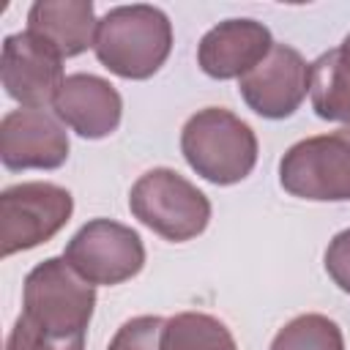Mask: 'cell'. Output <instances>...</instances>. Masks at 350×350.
Returning a JSON list of instances; mask_svg holds the SVG:
<instances>
[{
    "instance_id": "obj_13",
    "label": "cell",
    "mask_w": 350,
    "mask_h": 350,
    "mask_svg": "<svg viewBox=\"0 0 350 350\" xmlns=\"http://www.w3.org/2000/svg\"><path fill=\"white\" fill-rule=\"evenodd\" d=\"M96 27L98 19L90 0H38L27 11V30L44 38L63 60L93 46Z\"/></svg>"
},
{
    "instance_id": "obj_8",
    "label": "cell",
    "mask_w": 350,
    "mask_h": 350,
    "mask_svg": "<svg viewBox=\"0 0 350 350\" xmlns=\"http://www.w3.org/2000/svg\"><path fill=\"white\" fill-rule=\"evenodd\" d=\"M312 85V63L287 44H273L271 52L238 79V93L246 107L268 120L290 118L306 98Z\"/></svg>"
},
{
    "instance_id": "obj_14",
    "label": "cell",
    "mask_w": 350,
    "mask_h": 350,
    "mask_svg": "<svg viewBox=\"0 0 350 350\" xmlns=\"http://www.w3.org/2000/svg\"><path fill=\"white\" fill-rule=\"evenodd\" d=\"M161 350H238L230 328L205 312H180L164 320Z\"/></svg>"
},
{
    "instance_id": "obj_17",
    "label": "cell",
    "mask_w": 350,
    "mask_h": 350,
    "mask_svg": "<svg viewBox=\"0 0 350 350\" xmlns=\"http://www.w3.org/2000/svg\"><path fill=\"white\" fill-rule=\"evenodd\" d=\"M161 328H164V320L156 314L131 317L118 328V334L112 336L107 350H161L159 347Z\"/></svg>"
},
{
    "instance_id": "obj_20",
    "label": "cell",
    "mask_w": 350,
    "mask_h": 350,
    "mask_svg": "<svg viewBox=\"0 0 350 350\" xmlns=\"http://www.w3.org/2000/svg\"><path fill=\"white\" fill-rule=\"evenodd\" d=\"M334 55H336V63L342 66V71L347 74V79H350V33L345 36V41L334 49Z\"/></svg>"
},
{
    "instance_id": "obj_4",
    "label": "cell",
    "mask_w": 350,
    "mask_h": 350,
    "mask_svg": "<svg viewBox=\"0 0 350 350\" xmlns=\"http://www.w3.org/2000/svg\"><path fill=\"white\" fill-rule=\"evenodd\" d=\"M129 208L134 219L172 243L197 238L211 221V200L170 167L139 175L131 186Z\"/></svg>"
},
{
    "instance_id": "obj_16",
    "label": "cell",
    "mask_w": 350,
    "mask_h": 350,
    "mask_svg": "<svg viewBox=\"0 0 350 350\" xmlns=\"http://www.w3.org/2000/svg\"><path fill=\"white\" fill-rule=\"evenodd\" d=\"M271 350H345V336L331 317L309 312L279 328Z\"/></svg>"
},
{
    "instance_id": "obj_10",
    "label": "cell",
    "mask_w": 350,
    "mask_h": 350,
    "mask_svg": "<svg viewBox=\"0 0 350 350\" xmlns=\"http://www.w3.org/2000/svg\"><path fill=\"white\" fill-rule=\"evenodd\" d=\"M68 131L46 109L19 107L0 120V159L8 170H57L68 159Z\"/></svg>"
},
{
    "instance_id": "obj_9",
    "label": "cell",
    "mask_w": 350,
    "mask_h": 350,
    "mask_svg": "<svg viewBox=\"0 0 350 350\" xmlns=\"http://www.w3.org/2000/svg\"><path fill=\"white\" fill-rule=\"evenodd\" d=\"M0 77L5 93L19 107L46 109L63 85V57L30 30L11 33L3 41Z\"/></svg>"
},
{
    "instance_id": "obj_7",
    "label": "cell",
    "mask_w": 350,
    "mask_h": 350,
    "mask_svg": "<svg viewBox=\"0 0 350 350\" xmlns=\"http://www.w3.org/2000/svg\"><path fill=\"white\" fill-rule=\"evenodd\" d=\"M66 262L93 287L120 284L134 279L145 265V243L137 230L112 221L90 219L82 224L63 252Z\"/></svg>"
},
{
    "instance_id": "obj_6",
    "label": "cell",
    "mask_w": 350,
    "mask_h": 350,
    "mask_svg": "<svg viewBox=\"0 0 350 350\" xmlns=\"http://www.w3.org/2000/svg\"><path fill=\"white\" fill-rule=\"evenodd\" d=\"M74 213L68 189L46 180H25L0 194V254L36 249L55 238Z\"/></svg>"
},
{
    "instance_id": "obj_5",
    "label": "cell",
    "mask_w": 350,
    "mask_h": 350,
    "mask_svg": "<svg viewBox=\"0 0 350 350\" xmlns=\"http://www.w3.org/2000/svg\"><path fill=\"white\" fill-rule=\"evenodd\" d=\"M279 183L287 194L312 202L350 200V126L306 137L279 161Z\"/></svg>"
},
{
    "instance_id": "obj_12",
    "label": "cell",
    "mask_w": 350,
    "mask_h": 350,
    "mask_svg": "<svg viewBox=\"0 0 350 350\" xmlns=\"http://www.w3.org/2000/svg\"><path fill=\"white\" fill-rule=\"evenodd\" d=\"M273 46L271 30L257 19H224L197 44V63L213 79H241Z\"/></svg>"
},
{
    "instance_id": "obj_2",
    "label": "cell",
    "mask_w": 350,
    "mask_h": 350,
    "mask_svg": "<svg viewBox=\"0 0 350 350\" xmlns=\"http://www.w3.org/2000/svg\"><path fill=\"white\" fill-rule=\"evenodd\" d=\"M93 52L115 77L148 79L172 52V22L148 3L115 5L98 19Z\"/></svg>"
},
{
    "instance_id": "obj_1",
    "label": "cell",
    "mask_w": 350,
    "mask_h": 350,
    "mask_svg": "<svg viewBox=\"0 0 350 350\" xmlns=\"http://www.w3.org/2000/svg\"><path fill=\"white\" fill-rule=\"evenodd\" d=\"M93 309L96 287L85 282L66 257H46L25 276L19 317L55 345L85 347Z\"/></svg>"
},
{
    "instance_id": "obj_3",
    "label": "cell",
    "mask_w": 350,
    "mask_h": 350,
    "mask_svg": "<svg viewBox=\"0 0 350 350\" xmlns=\"http://www.w3.org/2000/svg\"><path fill=\"white\" fill-rule=\"evenodd\" d=\"M257 134L246 120L224 107L194 112L180 131L186 164L216 186H232L252 175L257 164Z\"/></svg>"
},
{
    "instance_id": "obj_11",
    "label": "cell",
    "mask_w": 350,
    "mask_h": 350,
    "mask_svg": "<svg viewBox=\"0 0 350 350\" xmlns=\"http://www.w3.org/2000/svg\"><path fill=\"white\" fill-rule=\"evenodd\" d=\"M55 115L85 139H104L120 126L123 98L115 85L96 74H68L52 101Z\"/></svg>"
},
{
    "instance_id": "obj_19",
    "label": "cell",
    "mask_w": 350,
    "mask_h": 350,
    "mask_svg": "<svg viewBox=\"0 0 350 350\" xmlns=\"http://www.w3.org/2000/svg\"><path fill=\"white\" fill-rule=\"evenodd\" d=\"M5 350H85V347H66V345H55L49 342L44 334H38L25 317H16L8 339H5Z\"/></svg>"
},
{
    "instance_id": "obj_15",
    "label": "cell",
    "mask_w": 350,
    "mask_h": 350,
    "mask_svg": "<svg viewBox=\"0 0 350 350\" xmlns=\"http://www.w3.org/2000/svg\"><path fill=\"white\" fill-rule=\"evenodd\" d=\"M309 98H312V109L317 118L350 126V79L336 63L334 49L323 52L312 63Z\"/></svg>"
},
{
    "instance_id": "obj_18",
    "label": "cell",
    "mask_w": 350,
    "mask_h": 350,
    "mask_svg": "<svg viewBox=\"0 0 350 350\" xmlns=\"http://www.w3.org/2000/svg\"><path fill=\"white\" fill-rule=\"evenodd\" d=\"M325 271L334 284L350 295V227L331 238L325 249Z\"/></svg>"
}]
</instances>
